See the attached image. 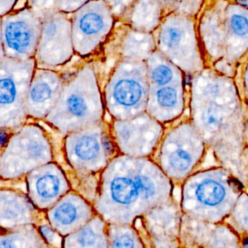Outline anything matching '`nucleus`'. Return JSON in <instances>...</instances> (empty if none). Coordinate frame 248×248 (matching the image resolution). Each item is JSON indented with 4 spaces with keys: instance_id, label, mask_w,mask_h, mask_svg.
Listing matches in <instances>:
<instances>
[{
    "instance_id": "36",
    "label": "nucleus",
    "mask_w": 248,
    "mask_h": 248,
    "mask_svg": "<svg viewBox=\"0 0 248 248\" xmlns=\"http://www.w3.org/2000/svg\"><path fill=\"white\" fill-rule=\"evenodd\" d=\"M181 248H184V247H181Z\"/></svg>"
},
{
    "instance_id": "3",
    "label": "nucleus",
    "mask_w": 248,
    "mask_h": 248,
    "mask_svg": "<svg viewBox=\"0 0 248 248\" xmlns=\"http://www.w3.org/2000/svg\"><path fill=\"white\" fill-rule=\"evenodd\" d=\"M197 23L205 68L234 78L248 59V8L233 0L204 1Z\"/></svg>"
},
{
    "instance_id": "33",
    "label": "nucleus",
    "mask_w": 248,
    "mask_h": 248,
    "mask_svg": "<svg viewBox=\"0 0 248 248\" xmlns=\"http://www.w3.org/2000/svg\"><path fill=\"white\" fill-rule=\"evenodd\" d=\"M40 229L48 242L53 244L55 246H60L61 238L59 237V235L55 233L54 231L52 230L48 226H42Z\"/></svg>"
},
{
    "instance_id": "30",
    "label": "nucleus",
    "mask_w": 248,
    "mask_h": 248,
    "mask_svg": "<svg viewBox=\"0 0 248 248\" xmlns=\"http://www.w3.org/2000/svg\"><path fill=\"white\" fill-rule=\"evenodd\" d=\"M204 1H164L166 13L176 12L198 16Z\"/></svg>"
},
{
    "instance_id": "25",
    "label": "nucleus",
    "mask_w": 248,
    "mask_h": 248,
    "mask_svg": "<svg viewBox=\"0 0 248 248\" xmlns=\"http://www.w3.org/2000/svg\"><path fill=\"white\" fill-rule=\"evenodd\" d=\"M105 228L102 219L93 218L66 238L65 248H109Z\"/></svg>"
},
{
    "instance_id": "2",
    "label": "nucleus",
    "mask_w": 248,
    "mask_h": 248,
    "mask_svg": "<svg viewBox=\"0 0 248 248\" xmlns=\"http://www.w3.org/2000/svg\"><path fill=\"white\" fill-rule=\"evenodd\" d=\"M171 180L149 158L117 156L104 169L95 208L106 221L128 225L172 199Z\"/></svg>"
},
{
    "instance_id": "26",
    "label": "nucleus",
    "mask_w": 248,
    "mask_h": 248,
    "mask_svg": "<svg viewBox=\"0 0 248 248\" xmlns=\"http://www.w3.org/2000/svg\"><path fill=\"white\" fill-rule=\"evenodd\" d=\"M156 50L153 34L133 29L128 30L121 43V53L124 60L146 62Z\"/></svg>"
},
{
    "instance_id": "31",
    "label": "nucleus",
    "mask_w": 248,
    "mask_h": 248,
    "mask_svg": "<svg viewBox=\"0 0 248 248\" xmlns=\"http://www.w3.org/2000/svg\"><path fill=\"white\" fill-rule=\"evenodd\" d=\"M234 79L241 97L248 106V59L239 66Z\"/></svg>"
},
{
    "instance_id": "15",
    "label": "nucleus",
    "mask_w": 248,
    "mask_h": 248,
    "mask_svg": "<svg viewBox=\"0 0 248 248\" xmlns=\"http://www.w3.org/2000/svg\"><path fill=\"white\" fill-rule=\"evenodd\" d=\"M42 18L43 27L36 62L53 67L64 64L75 52L72 22L63 13L53 9L47 10Z\"/></svg>"
},
{
    "instance_id": "22",
    "label": "nucleus",
    "mask_w": 248,
    "mask_h": 248,
    "mask_svg": "<svg viewBox=\"0 0 248 248\" xmlns=\"http://www.w3.org/2000/svg\"><path fill=\"white\" fill-rule=\"evenodd\" d=\"M34 210L28 199L14 191H1V225L14 228L30 224L34 218Z\"/></svg>"
},
{
    "instance_id": "10",
    "label": "nucleus",
    "mask_w": 248,
    "mask_h": 248,
    "mask_svg": "<svg viewBox=\"0 0 248 248\" xmlns=\"http://www.w3.org/2000/svg\"><path fill=\"white\" fill-rule=\"evenodd\" d=\"M52 159L51 146L43 129L35 124L22 126L10 138L2 152L1 175L17 178L49 164Z\"/></svg>"
},
{
    "instance_id": "17",
    "label": "nucleus",
    "mask_w": 248,
    "mask_h": 248,
    "mask_svg": "<svg viewBox=\"0 0 248 248\" xmlns=\"http://www.w3.org/2000/svg\"><path fill=\"white\" fill-rule=\"evenodd\" d=\"M63 85L57 72L50 69H36L27 97V116L46 119L57 104Z\"/></svg>"
},
{
    "instance_id": "4",
    "label": "nucleus",
    "mask_w": 248,
    "mask_h": 248,
    "mask_svg": "<svg viewBox=\"0 0 248 248\" xmlns=\"http://www.w3.org/2000/svg\"><path fill=\"white\" fill-rule=\"evenodd\" d=\"M183 216L213 223H224L244 185L221 166L197 171L182 184Z\"/></svg>"
},
{
    "instance_id": "21",
    "label": "nucleus",
    "mask_w": 248,
    "mask_h": 248,
    "mask_svg": "<svg viewBox=\"0 0 248 248\" xmlns=\"http://www.w3.org/2000/svg\"><path fill=\"white\" fill-rule=\"evenodd\" d=\"M92 216L89 204L75 194H66L48 213L52 226L62 235L82 229L92 220Z\"/></svg>"
},
{
    "instance_id": "27",
    "label": "nucleus",
    "mask_w": 248,
    "mask_h": 248,
    "mask_svg": "<svg viewBox=\"0 0 248 248\" xmlns=\"http://www.w3.org/2000/svg\"><path fill=\"white\" fill-rule=\"evenodd\" d=\"M1 248H47L32 226L21 227L1 236Z\"/></svg>"
},
{
    "instance_id": "29",
    "label": "nucleus",
    "mask_w": 248,
    "mask_h": 248,
    "mask_svg": "<svg viewBox=\"0 0 248 248\" xmlns=\"http://www.w3.org/2000/svg\"><path fill=\"white\" fill-rule=\"evenodd\" d=\"M226 223L240 238L248 235V194L242 192L239 196Z\"/></svg>"
},
{
    "instance_id": "24",
    "label": "nucleus",
    "mask_w": 248,
    "mask_h": 248,
    "mask_svg": "<svg viewBox=\"0 0 248 248\" xmlns=\"http://www.w3.org/2000/svg\"><path fill=\"white\" fill-rule=\"evenodd\" d=\"M164 1L133 2L130 20L133 30L153 34L166 15Z\"/></svg>"
},
{
    "instance_id": "13",
    "label": "nucleus",
    "mask_w": 248,
    "mask_h": 248,
    "mask_svg": "<svg viewBox=\"0 0 248 248\" xmlns=\"http://www.w3.org/2000/svg\"><path fill=\"white\" fill-rule=\"evenodd\" d=\"M111 134L116 146L126 156L148 158L155 155L165 126L146 112L127 120H114Z\"/></svg>"
},
{
    "instance_id": "14",
    "label": "nucleus",
    "mask_w": 248,
    "mask_h": 248,
    "mask_svg": "<svg viewBox=\"0 0 248 248\" xmlns=\"http://www.w3.org/2000/svg\"><path fill=\"white\" fill-rule=\"evenodd\" d=\"M72 24L74 50L87 56L105 40L114 25V18L107 2L91 1L76 11Z\"/></svg>"
},
{
    "instance_id": "9",
    "label": "nucleus",
    "mask_w": 248,
    "mask_h": 248,
    "mask_svg": "<svg viewBox=\"0 0 248 248\" xmlns=\"http://www.w3.org/2000/svg\"><path fill=\"white\" fill-rule=\"evenodd\" d=\"M35 59L18 61L2 54L0 62V127L16 130L27 119V101Z\"/></svg>"
},
{
    "instance_id": "5",
    "label": "nucleus",
    "mask_w": 248,
    "mask_h": 248,
    "mask_svg": "<svg viewBox=\"0 0 248 248\" xmlns=\"http://www.w3.org/2000/svg\"><path fill=\"white\" fill-rule=\"evenodd\" d=\"M104 104L95 71L85 65L63 85L55 108L46 118L63 134L102 123Z\"/></svg>"
},
{
    "instance_id": "16",
    "label": "nucleus",
    "mask_w": 248,
    "mask_h": 248,
    "mask_svg": "<svg viewBox=\"0 0 248 248\" xmlns=\"http://www.w3.org/2000/svg\"><path fill=\"white\" fill-rule=\"evenodd\" d=\"M181 243L196 248H242L240 236L226 223H213L182 216Z\"/></svg>"
},
{
    "instance_id": "1",
    "label": "nucleus",
    "mask_w": 248,
    "mask_h": 248,
    "mask_svg": "<svg viewBox=\"0 0 248 248\" xmlns=\"http://www.w3.org/2000/svg\"><path fill=\"white\" fill-rule=\"evenodd\" d=\"M188 115L208 151L248 185V106L234 78L205 68L190 78Z\"/></svg>"
},
{
    "instance_id": "20",
    "label": "nucleus",
    "mask_w": 248,
    "mask_h": 248,
    "mask_svg": "<svg viewBox=\"0 0 248 248\" xmlns=\"http://www.w3.org/2000/svg\"><path fill=\"white\" fill-rule=\"evenodd\" d=\"M171 199L146 216V224L156 248H178L181 243L182 217Z\"/></svg>"
},
{
    "instance_id": "19",
    "label": "nucleus",
    "mask_w": 248,
    "mask_h": 248,
    "mask_svg": "<svg viewBox=\"0 0 248 248\" xmlns=\"http://www.w3.org/2000/svg\"><path fill=\"white\" fill-rule=\"evenodd\" d=\"M186 82L149 88L146 112L164 126L181 119L188 107Z\"/></svg>"
},
{
    "instance_id": "34",
    "label": "nucleus",
    "mask_w": 248,
    "mask_h": 248,
    "mask_svg": "<svg viewBox=\"0 0 248 248\" xmlns=\"http://www.w3.org/2000/svg\"><path fill=\"white\" fill-rule=\"evenodd\" d=\"M15 3L16 2L14 1H0V12L2 17H4L11 11Z\"/></svg>"
},
{
    "instance_id": "8",
    "label": "nucleus",
    "mask_w": 248,
    "mask_h": 248,
    "mask_svg": "<svg viewBox=\"0 0 248 248\" xmlns=\"http://www.w3.org/2000/svg\"><path fill=\"white\" fill-rule=\"evenodd\" d=\"M149 88L146 62L123 59L104 91L110 115L114 120H127L146 112Z\"/></svg>"
},
{
    "instance_id": "11",
    "label": "nucleus",
    "mask_w": 248,
    "mask_h": 248,
    "mask_svg": "<svg viewBox=\"0 0 248 248\" xmlns=\"http://www.w3.org/2000/svg\"><path fill=\"white\" fill-rule=\"evenodd\" d=\"M111 130L105 124L69 133L65 139V152L72 168L82 174L105 169L114 155Z\"/></svg>"
},
{
    "instance_id": "23",
    "label": "nucleus",
    "mask_w": 248,
    "mask_h": 248,
    "mask_svg": "<svg viewBox=\"0 0 248 248\" xmlns=\"http://www.w3.org/2000/svg\"><path fill=\"white\" fill-rule=\"evenodd\" d=\"M150 88H160L186 82L184 72L157 50L146 61Z\"/></svg>"
},
{
    "instance_id": "7",
    "label": "nucleus",
    "mask_w": 248,
    "mask_h": 248,
    "mask_svg": "<svg viewBox=\"0 0 248 248\" xmlns=\"http://www.w3.org/2000/svg\"><path fill=\"white\" fill-rule=\"evenodd\" d=\"M197 18L179 13H168L153 33L156 50L190 78L205 69Z\"/></svg>"
},
{
    "instance_id": "18",
    "label": "nucleus",
    "mask_w": 248,
    "mask_h": 248,
    "mask_svg": "<svg viewBox=\"0 0 248 248\" xmlns=\"http://www.w3.org/2000/svg\"><path fill=\"white\" fill-rule=\"evenodd\" d=\"M27 181L30 199L41 209L53 207L69 188L64 174L53 163L31 171Z\"/></svg>"
},
{
    "instance_id": "35",
    "label": "nucleus",
    "mask_w": 248,
    "mask_h": 248,
    "mask_svg": "<svg viewBox=\"0 0 248 248\" xmlns=\"http://www.w3.org/2000/svg\"><path fill=\"white\" fill-rule=\"evenodd\" d=\"M242 241V248H248V235L242 236L241 238Z\"/></svg>"
},
{
    "instance_id": "12",
    "label": "nucleus",
    "mask_w": 248,
    "mask_h": 248,
    "mask_svg": "<svg viewBox=\"0 0 248 248\" xmlns=\"http://www.w3.org/2000/svg\"><path fill=\"white\" fill-rule=\"evenodd\" d=\"M43 18L32 9H23L2 17V54L10 59L27 61L37 53Z\"/></svg>"
},
{
    "instance_id": "6",
    "label": "nucleus",
    "mask_w": 248,
    "mask_h": 248,
    "mask_svg": "<svg viewBox=\"0 0 248 248\" xmlns=\"http://www.w3.org/2000/svg\"><path fill=\"white\" fill-rule=\"evenodd\" d=\"M208 152L189 115L165 126L162 140L155 152V161L164 173L178 183L185 182L197 172Z\"/></svg>"
},
{
    "instance_id": "28",
    "label": "nucleus",
    "mask_w": 248,
    "mask_h": 248,
    "mask_svg": "<svg viewBox=\"0 0 248 248\" xmlns=\"http://www.w3.org/2000/svg\"><path fill=\"white\" fill-rule=\"evenodd\" d=\"M109 248H143L139 235L127 225H114L108 230Z\"/></svg>"
},
{
    "instance_id": "32",
    "label": "nucleus",
    "mask_w": 248,
    "mask_h": 248,
    "mask_svg": "<svg viewBox=\"0 0 248 248\" xmlns=\"http://www.w3.org/2000/svg\"><path fill=\"white\" fill-rule=\"evenodd\" d=\"M87 2L84 1H59L56 2L57 5H55V8H57L62 12H72V11H78L79 8H82Z\"/></svg>"
}]
</instances>
